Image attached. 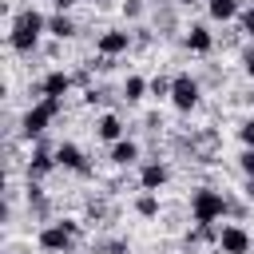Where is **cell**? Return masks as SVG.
Here are the masks:
<instances>
[{
    "label": "cell",
    "mask_w": 254,
    "mask_h": 254,
    "mask_svg": "<svg viewBox=\"0 0 254 254\" xmlns=\"http://www.w3.org/2000/svg\"><path fill=\"white\" fill-rule=\"evenodd\" d=\"M44 32H48V16L36 12V8H24V12H16V20H12L8 44H12V52L28 56V52H36V44H40Z\"/></svg>",
    "instance_id": "6da1fadb"
},
{
    "label": "cell",
    "mask_w": 254,
    "mask_h": 254,
    "mask_svg": "<svg viewBox=\"0 0 254 254\" xmlns=\"http://www.w3.org/2000/svg\"><path fill=\"white\" fill-rule=\"evenodd\" d=\"M226 210H230V202H226L222 190H214V187H198V190H190V218H194L198 226H214Z\"/></svg>",
    "instance_id": "7a4b0ae2"
},
{
    "label": "cell",
    "mask_w": 254,
    "mask_h": 254,
    "mask_svg": "<svg viewBox=\"0 0 254 254\" xmlns=\"http://www.w3.org/2000/svg\"><path fill=\"white\" fill-rule=\"evenodd\" d=\"M60 107H64V99H52V95H40L28 111H24V119H20V135L24 139H40L44 131H48V123L60 115Z\"/></svg>",
    "instance_id": "3957f363"
},
{
    "label": "cell",
    "mask_w": 254,
    "mask_h": 254,
    "mask_svg": "<svg viewBox=\"0 0 254 254\" xmlns=\"http://www.w3.org/2000/svg\"><path fill=\"white\" fill-rule=\"evenodd\" d=\"M75 238H79V222L75 218H60V222H44L40 226V250H48V254H67L71 246H75Z\"/></svg>",
    "instance_id": "277c9868"
},
{
    "label": "cell",
    "mask_w": 254,
    "mask_h": 254,
    "mask_svg": "<svg viewBox=\"0 0 254 254\" xmlns=\"http://www.w3.org/2000/svg\"><path fill=\"white\" fill-rule=\"evenodd\" d=\"M198 79H190L187 71L183 75H175L171 79V103H175V111H194L198 107Z\"/></svg>",
    "instance_id": "5b68a950"
},
{
    "label": "cell",
    "mask_w": 254,
    "mask_h": 254,
    "mask_svg": "<svg viewBox=\"0 0 254 254\" xmlns=\"http://www.w3.org/2000/svg\"><path fill=\"white\" fill-rule=\"evenodd\" d=\"M222 254H250V230L246 226H238V222H230V226H222L218 230V242H214Z\"/></svg>",
    "instance_id": "8992f818"
},
{
    "label": "cell",
    "mask_w": 254,
    "mask_h": 254,
    "mask_svg": "<svg viewBox=\"0 0 254 254\" xmlns=\"http://www.w3.org/2000/svg\"><path fill=\"white\" fill-rule=\"evenodd\" d=\"M131 48V32H123V28H107V32H99V40H95V52L103 56V60H115V56H123Z\"/></svg>",
    "instance_id": "52a82bcc"
},
{
    "label": "cell",
    "mask_w": 254,
    "mask_h": 254,
    "mask_svg": "<svg viewBox=\"0 0 254 254\" xmlns=\"http://www.w3.org/2000/svg\"><path fill=\"white\" fill-rule=\"evenodd\" d=\"M56 163H60L64 171H75V175H91V163H87V155H83L75 143H60V147H56Z\"/></svg>",
    "instance_id": "ba28073f"
},
{
    "label": "cell",
    "mask_w": 254,
    "mask_h": 254,
    "mask_svg": "<svg viewBox=\"0 0 254 254\" xmlns=\"http://www.w3.org/2000/svg\"><path fill=\"white\" fill-rule=\"evenodd\" d=\"M60 163H56V151H48V143H36L32 147V159H28V179L36 183V179H44V175H52Z\"/></svg>",
    "instance_id": "9c48e42d"
},
{
    "label": "cell",
    "mask_w": 254,
    "mask_h": 254,
    "mask_svg": "<svg viewBox=\"0 0 254 254\" xmlns=\"http://www.w3.org/2000/svg\"><path fill=\"white\" fill-rule=\"evenodd\" d=\"M71 83H75V75H71V71H64V67H56V71H48V75L40 79V95L64 99V95L71 91Z\"/></svg>",
    "instance_id": "30bf717a"
},
{
    "label": "cell",
    "mask_w": 254,
    "mask_h": 254,
    "mask_svg": "<svg viewBox=\"0 0 254 254\" xmlns=\"http://www.w3.org/2000/svg\"><path fill=\"white\" fill-rule=\"evenodd\" d=\"M167 179H171V171H167L163 163H143V167H139V187H143V190H155V194H159V190L167 187Z\"/></svg>",
    "instance_id": "8fae6325"
},
{
    "label": "cell",
    "mask_w": 254,
    "mask_h": 254,
    "mask_svg": "<svg viewBox=\"0 0 254 254\" xmlns=\"http://www.w3.org/2000/svg\"><path fill=\"white\" fill-rule=\"evenodd\" d=\"M187 48H190L194 56H206V52L214 48V36H210V28H206V24H190V28H187Z\"/></svg>",
    "instance_id": "7c38bea8"
},
{
    "label": "cell",
    "mask_w": 254,
    "mask_h": 254,
    "mask_svg": "<svg viewBox=\"0 0 254 254\" xmlns=\"http://www.w3.org/2000/svg\"><path fill=\"white\" fill-rule=\"evenodd\" d=\"M111 163H115V167H135V163H139V143L127 139V135H123L119 143H111Z\"/></svg>",
    "instance_id": "4fadbf2b"
},
{
    "label": "cell",
    "mask_w": 254,
    "mask_h": 254,
    "mask_svg": "<svg viewBox=\"0 0 254 254\" xmlns=\"http://www.w3.org/2000/svg\"><path fill=\"white\" fill-rule=\"evenodd\" d=\"M95 135H99L103 143H119V139H123V119L111 115V111L99 115V119H95Z\"/></svg>",
    "instance_id": "5bb4252c"
},
{
    "label": "cell",
    "mask_w": 254,
    "mask_h": 254,
    "mask_svg": "<svg viewBox=\"0 0 254 254\" xmlns=\"http://www.w3.org/2000/svg\"><path fill=\"white\" fill-rule=\"evenodd\" d=\"M206 12H210V20L226 24V20L242 16V4H238V0H206Z\"/></svg>",
    "instance_id": "9a60e30c"
},
{
    "label": "cell",
    "mask_w": 254,
    "mask_h": 254,
    "mask_svg": "<svg viewBox=\"0 0 254 254\" xmlns=\"http://www.w3.org/2000/svg\"><path fill=\"white\" fill-rule=\"evenodd\" d=\"M48 36H56V40H71V36H75V20H71L67 12L48 16Z\"/></svg>",
    "instance_id": "2e32d148"
},
{
    "label": "cell",
    "mask_w": 254,
    "mask_h": 254,
    "mask_svg": "<svg viewBox=\"0 0 254 254\" xmlns=\"http://www.w3.org/2000/svg\"><path fill=\"white\" fill-rule=\"evenodd\" d=\"M147 91H151V83H147L143 75H127V79H123V99H127V103H139Z\"/></svg>",
    "instance_id": "e0dca14e"
},
{
    "label": "cell",
    "mask_w": 254,
    "mask_h": 254,
    "mask_svg": "<svg viewBox=\"0 0 254 254\" xmlns=\"http://www.w3.org/2000/svg\"><path fill=\"white\" fill-rule=\"evenodd\" d=\"M135 214H139V218H159V194H155V190H143V194L135 198Z\"/></svg>",
    "instance_id": "ac0fdd59"
},
{
    "label": "cell",
    "mask_w": 254,
    "mask_h": 254,
    "mask_svg": "<svg viewBox=\"0 0 254 254\" xmlns=\"http://www.w3.org/2000/svg\"><path fill=\"white\" fill-rule=\"evenodd\" d=\"M28 206H32L36 214H44V210H48V198H44V190H40L32 179H28Z\"/></svg>",
    "instance_id": "d6986e66"
},
{
    "label": "cell",
    "mask_w": 254,
    "mask_h": 254,
    "mask_svg": "<svg viewBox=\"0 0 254 254\" xmlns=\"http://www.w3.org/2000/svg\"><path fill=\"white\" fill-rule=\"evenodd\" d=\"M238 167H242V175H246V179H254V147H246V151L238 155Z\"/></svg>",
    "instance_id": "ffe728a7"
},
{
    "label": "cell",
    "mask_w": 254,
    "mask_h": 254,
    "mask_svg": "<svg viewBox=\"0 0 254 254\" xmlns=\"http://www.w3.org/2000/svg\"><path fill=\"white\" fill-rule=\"evenodd\" d=\"M151 95H159V99L167 95V99H171V79H163V75H155V79H151Z\"/></svg>",
    "instance_id": "44dd1931"
},
{
    "label": "cell",
    "mask_w": 254,
    "mask_h": 254,
    "mask_svg": "<svg viewBox=\"0 0 254 254\" xmlns=\"http://www.w3.org/2000/svg\"><path fill=\"white\" fill-rule=\"evenodd\" d=\"M238 139H242L246 147H254V119H242V123H238Z\"/></svg>",
    "instance_id": "7402d4cb"
},
{
    "label": "cell",
    "mask_w": 254,
    "mask_h": 254,
    "mask_svg": "<svg viewBox=\"0 0 254 254\" xmlns=\"http://www.w3.org/2000/svg\"><path fill=\"white\" fill-rule=\"evenodd\" d=\"M123 16L127 20H139L143 16V0H123Z\"/></svg>",
    "instance_id": "603a6c76"
},
{
    "label": "cell",
    "mask_w": 254,
    "mask_h": 254,
    "mask_svg": "<svg viewBox=\"0 0 254 254\" xmlns=\"http://www.w3.org/2000/svg\"><path fill=\"white\" fill-rule=\"evenodd\" d=\"M127 250V242H99L95 246V254H123Z\"/></svg>",
    "instance_id": "cb8c5ba5"
},
{
    "label": "cell",
    "mask_w": 254,
    "mask_h": 254,
    "mask_svg": "<svg viewBox=\"0 0 254 254\" xmlns=\"http://www.w3.org/2000/svg\"><path fill=\"white\" fill-rule=\"evenodd\" d=\"M242 32L254 40V8H246V12H242Z\"/></svg>",
    "instance_id": "d4e9b609"
},
{
    "label": "cell",
    "mask_w": 254,
    "mask_h": 254,
    "mask_svg": "<svg viewBox=\"0 0 254 254\" xmlns=\"http://www.w3.org/2000/svg\"><path fill=\"white\" fill-rule=\"evenodd\" d=\"M242 67H246V75L254 79V48H246V52H242Z\"/></svg>",
    "instance_id": "484cf974"
},
{
    "label": "cell",
    "mask_w": 254,
    "mask_h": 254,
    "mask_svg": "<svg viewBox=\"0 0 254 254\" xmlns=\"http://www.w3.org/2000/svg\"><path fill=\"white\" fill-rule=\"evenodd\" d=\"M52 4H56V12H67V8L75 4V0H52Z\"/></svg>",
    "instance_id": "4316f807"
},
{
    "label": "cell",
    "mask_w": 254,
    "mask_h": 254,
    "mask_svg": "<svg viewBox=\"0 0 254 254\" xmlns=\"http://www.w3.org/2000/svg\"><path fill=\"white\" fill-rule=\"evenodd\" d=\"M246 198L254 202V179H246Z\"/></svg>",
    "instance_id": "83f0119b"
},
{
    "label": "cell",
    "mask_w": 254,
    "mask_h": 254,
    "mask_svg": "<svg viewBox=\"0 0 254 254\" xmlns=\"http://www.w3.org/2000/svg\"><path fill=\"white\" fill-rule=\"evenodd\" d=\"M183 8H194V4H206V0H179Z\"/></svg>",
    "instance_id": "f1b7e54d"
}]
</instances>
